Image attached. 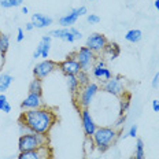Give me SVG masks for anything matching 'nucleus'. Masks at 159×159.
Segmentation results:
<instances>
[{"instance_id": "f257e3e1", "label": "nucleus", "mask_w": 159, "mask_h": 159, "mask_svg": "<svg viewBox=\"0 0 159 159\" xmlns=\"http://www.w3.org/2000/svg\"><path fill=\"white\" fill-rule=\"evenodd\" d=\"M56 112L51 108L43 107L34 108V110H25L21 112L18 118V124L24 125L29 130V133H40L48 134L52 126L56 124Z\"/></svg>"}, {"instance_id": "f03ea898", "label": "nucleus", "mask_w": 159, "mask_h": 159, "mask_svg": "<svg viewBox=\"0 0 159 159\" xmlns=\"http://www.w3.org/2000/svg\"><path fill=\"white\" fill-rule=\"evenodd\" d=\"M118 129H115L114 126H98L91 140L93 141L96 150L100 152H106L114 145L118 139Z\"/></svg>"}, {"instance_id": "7ed1b4c3", "label": "nucleus", "mask_w": 159, "mask_h": 159, "mask_svg": "<svg viewBox=\"0 0 159 159\" xmlns=\"http://www.w3.org/2000/svg\"><path fill=\"white\" fill-rule=\"evenodd\" d=\"M49 143L48 134H40V133H24L19 136L18 140V151L25 152V151H33L39 150V148L47 147Z\"/></svg>"}, {"instance_id": "20e7f679", "label": "nucleus", "mask_w": 159, "mask_h": 159, "mask_svg": "<svg viewBox=\"0 0 159 159\" xmlns=\"http://www.w3.org/2000/svg\"><path fill=\"white\" fill-rule=\"evenodd\" d=\"M99 87L96 82H89L88 85H85V87L81 88V92L78 91V93L75 95V98H77V104L80 106V108H88L91 103L93 102L96 93L99 92Z\"/></svg>"}, {"instance_id": "39448f33", "label": "nucleus", "mask_w": 159, "mask_h": 159, "mask_svg": "<svg viewBox=\"0 0 159 159\" xmlns=\"http://www.w3.org/2000/svg\"><path fill=\"white\" fill-rule=\"evenodd\" d=\"M75 59L78 61L80 66H81V70L84 71H89L93 67L95 62H96V54L93 51H91L87 45L85 47H80L75 51Z\"/></svg>"}, {"instance_id": "423d86ee", "label": "nucleus", "mask_w": 159, "mask_h": 159, "mask_svg": "<svg viewBox=\"0 0 159 159\" xmlns=\"http://www.w3.org/2000/svg\"><path fill=\"white\" fill-rule=\"evenodd\" d=\"M51 37H55V39H61L63 41H67V43H74L75 40H81L82 39V33L75 29L74 26L71 28H61V29H54L48 33Z\"/></svg>"}, {"instance_id": "0eeeda50", "label": "nucleus", "mask_w": 159, "mask_h": 159, "mask_svg": "<svg viewBox=\"0 0 159 159\" xmlns=\"http://www.w3.org/2000/svg\"><path fill=\"white\" fill-rule=\"evenodd\" d=\"M55 70H58V63L52 59H44V61L36 63V66L33 67V75H34V78L44 80Z\"/></svg>"}, {"instance_id": "6e6552de", "label": "nucleus", "mask_w": 159, "mask_h": 159, "mask_svg": "<svg viewBox=\"0 0 159 159\" xmlns=\"http://www.w3.org/2000/svg\"><path fill=\"white\" fill-rule=\"evenodd\" d=\"M122 80H124L122 78V75H112L110 80H107L106 82H103V87L102 88H103V91L107 92V93L121 98V96L126 92Z\"/></svg>"}, {"instance_id": "1a4fd4ad", "label": "nucleus", "mask_w": 159, "mask_h": 159, "mask_svg": "<svg viewBox=\"0 0 159 159\" xmlns=\"http://www.w3.org/2000/svg\"><path fill=\"white\" fill-rule=\"evenodd\" d=\"M58 69L63 73L65 75H77L78 73L81 71V66H80L78 61L75 59V52H73V54H70L66 59L59 62Z\"/></svg>"}, {"instance_id": "9d476101", "label": "nucleus", "mask_w": 159, "mask_h": 159, "mask_svg": "<svg viewBox=\"0 0 159 159\" xmlns=\"http://www.w3.org/2000/svg\"><path fill=\"white\" fill-rule=\"evenodd\" d=\"M87 14H88V8L85 7V6H81V7H78V8L70 10L67 14L61 16L58 22H59V25H61L62 28H71V26L78 21L80 16L87 15Z\"/></svg>"}, {"instance_id": "9b49d317", "label": "nucleus", "mask_w": 159, "mask_h": 159, "mask_svg": "<svg viewBox=\"0 0 159 159\" xmlns=\"http://www.w3.org/2000/svg\"><path fill=\"white\" fill-rule=\"evenodd\" d=\"M80 118H81L82 130H84L85 136H87L88 139H91L96 132V129H98V125H96L89 108H80Z\"/></svg>"}, {"instance_id": "f8f14e48", "label": "nucleus", "mask_w": 159, "mask_h": 159, "mask_svg": "<svg viewBox=\"0 0 159 159\" xmlns=\"http://www.w3.org/2000/svg\"><path fill=\"white\" fill-rule=\"evenodd\" d=\"M108 44V40L102 33H92L87 37V47L93 51L95 54H100L104 51L106 45Z\"/></svg>"}, {"instance_id": "ddd939ff", "label": "nucleus", "mask_w": 159, "mask_h": 159, "mask_svg": "<svg viewBox=\"0 0 159 159\" xmlns=\"http://www.w3.org/2000/svg\"><path fill=\"white\" fill-rule=\"evenodd\" d=\"M92 75L100 82H106L107 80H110L112 77L110 69L106 66V61L104 59H96L93 67H92Z\"/></svg>"}, {"instance_id": "4468645a", "label": "nucleus", "mask_w": 159, "mask_h": 159, "mask_svg": "<svg viewBox=\"0 0 159 159\" xmlns=\"http://www.w3.org/2000/svg\"><path fill=\"white\" fill-rule=\"evenodd\" d=\"M44 106V102H43V95H37V93H32L29 92L26 95V98L22 100L21 103V108L22 111L25 110H34V108H40Z\"/></svg>"}, {"instance_id": "2eb2a0df", "label": "nucleus", "mask_w": 159, "mask_h": 159, "mask_svg": "<svg viewBox=\"0 0 159 159\" xmlns=\"http://www.w3.org/2000/svg\"><path fill=\"white\" fill-rule=\"evenodd\" d=\"M18 159H51V150L47 145V147L39 148V150L19 152Z\"/></svg>"}, {"instance_id": "dca6fc26", "label": "nucleus", "mask_w": 159, "mask_h": 159, "mask_svg": "<svg viewBox=\"0 0 159 159\" xmlns=\"http://www.w3.org/2000/svg\"><path fill=\"white\" fill-rule=\"evenodd\" d=\"M30 22L36 29H44V28H48V26L52 25V18L44 15V14H40V12H36V14L32 15Z\"/></svg>"}, {"instance_id": "f3484780", "label": "nucleus", "mask_w": 159, "mask_h": 159, "mask_svg": "<svg viewBox=\"0 0 159 159\" xmlns=\"http://www.w3.org/2000/svg\"><path fill=\"white\" fill-rule=\"evenodd\" d=\"M102 54L104 56H107L110 61H114V59H117L119 56V54H121V48H119V45L117 43H108Z\"/></svg>"}, {"instance_id": "a211bd4d", "label": "nucleus", "mask_w": 159, "mask_h": 159, "mask_svg": "<svg viewBox=\"0 0 159 159\" xmlns=\"http://www.w3.org/2000/svg\"><path fill=\"white\" fill-rule=\"evenodd\" d=\"M14 82V77L8 73H0V93H4Z\"/></svg>"}, {"instance_id": "6ab92c4d", "label": "nucleus", "mask_w": 159, "mask_h": 159, "mask_svg": "<svg viewBox=\"0 0 159 159\" xmlns=\"http://www.w3.org/2000/svg\"><path fill=\"white\" fill-rule=\"evenodd\" d=\"M66 84H67V88L73 96L77 95L80 88H81L78 80H77V75H66Z\"/></svg>"}, {"instance_id": "aec40b11", "label": "nucleus", "mask_w": 159, "mask_h": 159, "mask_svg": "<svg viewBox=\"0 0 159 159\" xmlns=\"http://www.w3.org/2000/svg\"><path fill=\"white\" fill-rule=\"evenodd\" d=\"M51 41H52V37L49 34H45L41 37V58L47 59L48 55H49V51H51Z\"/></svg>"}, {"instance_id": "412c9836", "label": "nucleus", "mask_w": 159, "mask_h": 159, "mask_svg": "<svg viewBox=\"0 0 159 159\" xmlns=\"http://www.w3.org/2000/svg\"><path fill=\"white\" fill-rule=\"evenodd\" d=\"M141 39H143V32H141L140 29H130V30L126 32V34H125V40L132 43V44H136V43L141 41Z\"/></svg>"}, {"instance_id": "4be33fe9", "label": "nucleus", "mask_w": 159, "mask_h": 159, "mask_svg": "<svg viewBox=\"0 0 159 159\" xmlns=\"http://www.w3.org/2000/svg\"><path fill=\"white\" fill-rule=\"evenodd\" d=\"M130 99H132V95L128 93V92H125V93L121 96V102H119V115H124L125 112L129 110Z\"/></svg>"}, {"instance_id": "5701e85b", "label": "nucleus", "mask_w": 159, "mask_h": 159, "mask_svg": "<svg viewBox=\"0 0 159 159\" xmlns=\"http://www.w3.org/2000/svg\"><path fill=\"white\" fill-rule=\"evenodd\" d=\"M29 92L37 93V95H43V80L33 78L32 81L29 82Z\"/></svg>"}, {"instance_id": "b1692460", "label": "nucleus", "mask_w": 159, "mask_h": 159, "mask_svg": "<svg viewBox=\"0 0 159 159\" xmlns=\"http://www.w3.org/2000/svg\"><path fill=\"white\" fill-rule=\"evenodd\" d=\"M134 159H145V148H144V141L141 139L136 140V150H134Z\"/></svg>"}, {"instance_id": "393cba45", "label": "nucleus", "mask_w": 159, "mask_h": 159, "mask_svg": "<svg viewBox=\"0 0 159 159\" xmlns=\"http://www.w3.org/2000/svg\"><path fill=\"white\" fill-rule=\"evenodd\" d=\"M8 48H10V36L2 34V37H0V54L3 56V61H4V56L7 54Z\"/></svg>"}, {"instance_id": "a878e982", "label": "nucleus", "mask_w": 159, "mask_h": 159, "mask_svg": "<svg viewBox=\"0 0 159 159\" xmlns=\"http://www.w3.org/2000/svg\"><path fill=\"white\" fill-rule=\"evenodd\" d=\"M24 0H0V7L2 8H15L21 7Z\"/></svg>"}, {"instance_id": "bb28decb", "label": "nucleus", "mask_w": 159, "mask_h": 159, "mask_svg": "<svg viewBox=\"0 0 159 159\" xmlns=\"http://www.w3.org/2000/svg\"><path fill=\"white\" fill-rule=\"evenodd\" d=\"M77 80L80 82V87H85V85H88L89 82H91V75H89V71H84L81 70L77 74Z\"/></svg>"}, {"instance_id": "cd10ccee", "label": "nucleus", "mask_w": 159, "mask_h": 159, "mask_svg": "<svg viewBox=\"0 0 159 159\" xmlns=\"http://www.w3.org/2000/svg\"><path fill=\"white\" fill-rule=\"evenodd\" d=\"M87 22L91 25H96L100 22V16L96 14H87Z\"/></svg>"}, {"instance_id": "c85d7f7f", "label": "nucleus", "mask_w": 159, "mask_h": 159, "mask_svg": "<svg viewBox=\"0 0 159 159\" xmlns=\"http://www.w3.org/2000/svg\"><path fill=\"white\" fill-rule=\"evenodd\" d=\"M125 122H126V115H119V118L117 119V122H115V125H114V128L115 129H119L121 126H124L125 125Z\"/></svg>"}, {"instance_id": "c756f323", "label": "nucleus", "mask_w": 159, "mask_h": 159, "mask_svg": "<svg viewBox=\"0 0 159 159\" xmlns=\"http://www.w3.org/2000/svg\"><path fill=\"white\" fill-rule=\"evenodd\" d=\"M128 137H136L137 136V125H132L130 128H129V130H128Z\"/></svg>"}, {"instance_id": "7c9ffc66", "label": "nucleus", "mask_w": 159, "mask_h": 159, "mask_svg": "<svg viewBox=\"0 0 159 159\" xmlns=\"http://www.w3.org/2000/svg\"><path fill=\"white\" fill-rule=\"evenodd\" d=\"M24 39H25V32H24V29H22V28H18V33H16V41L21 43V41H24Z\"/></svg>"}, {"instance_id": "2f4dec72", "label": "nucleus", "mask_w": 159, "mask_h": 159, "mask_svg": "<svg viewBox=\"0 0 159 159\" xmlns=\"http://www.w3.org/2000/svg\"><path fill=\"white\" fill-rule=\"evenodd\" d=\"M39 58H41V44L39 43V45H37V48H36V51L33 52V59H39Z\"/></svg>"}, {"instance_id": "473e14b6", "label": "nucleus", "mask_w": 159, "mask_h": 159, "mask_svg": "<svg viewBox=\"0 0 159 159\" xmlns=\"http://www.w3.org/2000/svg\"><path fill=\"white\" fill-rule=\"evenodd\" d=\"M151 85H152V88H154V89H157V88L159 87V71H158L157 74L154 75V78H152Z\"/></svg>"}, {"instance_id": "72a5a7b5", "label": "nucleus", "mask_w": 159, "mask_h": 159, "mask_svg": "<svg viewBox=\"0 0 159 159\" xmlns=\"http://www.w3.org/2000/svg\"><path fill=\"white\" fill-rule=\"evenodd\" d=\"M6 103H7V96L4 93H0V111L3 110V107H4Z\"/></svg>"}, {"instance_id": "f704fd0d", "label": "nucleus", "mask_w": 159, "mask_h": 159, "mask_svg": "<svg viewBox=\"0 0 159 159\" xmlns=\"http://www.w3.org/2000/svg\"><path fill=\"white\" fill-rule=\"evenodd\" d=\"M151 106H152V110H154L155 112H159V100L158 99H154Z\"/></svg>"}, {"instance_id": "c9c22d12", "label": "nucleus", "mask_w": 159, "mask_h": 159, "mask_svg": "<svg viewBox=\"0 0 159 159\" xmlns=\"http://www.w3.org/2000/svg\"><path fill=\"white\" fill-rule=\"evenodd\" d=\"M2 111L4 112V114H8V112H11V104H10L8 102H7V103L4 104V107H3V110H2Z\"/></svg>"}, {"instance_id": "e433bc0d", "label": "nucleus", "mask_w": 159, "mask_h": 159, "mask_svg": "<svg viewBox=\"0 0 159 159\" xmlns=\"http://www.w3.org/2000/svg\"><path fill=\"white\" fill-rule=\"evenodd\" d=\"M33 29H34V26H33L32 22H28V24L25 25V30L26 32H30V30H33Z\"/></svg>"}, {"instance_id": "4c0bfd02", "label": "nucleus", "mask_w": 159, "mask_h": 159, "mask_svg": "<svg viewBox=\"0 0 159 159\" xmlns=\"http://www.w3.org/2000/svg\"><path fill=\"white\" fill-rule=\"evenodd\" d=\"M154 6H155V8H157V11H159V0H155Z\"/></svg>"}, {"instance_id": "58836bf2", "label": "nucleus", "mask_w": 159, "mask_h": 159, "mask_svg": "<svg viewBox=\"0 0 159 159\" xmlns=\"http://www.w3.org/2000/svg\"><path fill=\"white\" fill-rule=\"evenodd\" d=\"M28 12H29V8L28 7H22V14H28Z\"/></svg>"}, {"instance_id": "ea45409f", "label": "nucleus", "mask_w": 159, "mask_h": 159, "mask_svg": "<svg viewBox=\"0 0 159 159\" xmlns=\"http://www.w3.org/2000/svg\"><path fill=\"white\" fill-rule=\"evenodd\" d=\"M129 159H134V157H130V158H129Z\"/></svg>"}, {"instance_id": "a19ab883", "label": "nucleus", "mask_w": 159, "mask_h": 159, "mask_svg": "<svg viewBox=\"0 0 159 159\" xmlns=\"http://www.w3.org/2000/svg\"><path fill=\"white\" fill-rule=\"evenodd\" d=\"M89 2H96V0H89Z\"/></svg>"}, {"instance_id": "79ce46f5", "label": "nucleus", "mask_w": 159, "mask_h": 159, "mask_svg": "<svg viewBox=\"0 0 159 159\" xmlns=\"http://www.w3.org/2000/svg\"><path fill=\"white\" fill-rule=\"evenodd\" d=\"M2 34H3V33H2V32H0V37H2Z\"/></svg>"}]
</instances>
